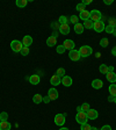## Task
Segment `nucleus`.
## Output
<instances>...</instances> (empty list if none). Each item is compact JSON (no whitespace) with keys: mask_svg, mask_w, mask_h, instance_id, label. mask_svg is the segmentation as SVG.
I'll use <instances>...</instances> for the list:
<instances>
[{"mask_svg":"<svg viewBox=\"0 0 116 130\" xmlns=\"http://www.w3.org/2000/svg\"><path fill=\"white\" fill-rule=\"evenodd\" d=\"M58 22H59L60 24H66V23L69 22V20H68V18H66V16L62 15V16H59V19H58Z\"/></svg>","mask_w":116,"mask_h":130,"instance_id":"30","label":"nucleus"},{"mask_svg":"<svg viewBox=\"0 0 116 130\" xmlns=\"http://www.w3.org/2000/svg\"><path fill=\"white\" fill-rule=\"evenodd\" d=\"M50 101H51V100H50V98H49L48 95L43 98V102H44V103H49V102H50Z\"/></svg>","mask_w":116,"mask_h":130,"instance_id":"39","label":"nucleus"},{"mask_svg":"<svg viewBox=\"0 0 116 130\" xmlns=\"http://www.w3.org/2000/svg\"><path fill=\"white\" fill-rule=\"evenodd\" d=\"M89 109H91V107H89V103L85 102V103H82V105H81V111H85V113H87Z\"/></svg>","mask_w":116,"mask_h":130,"instance_id":"29","label":"nucleus"},{"mask_svg":"<svg viewBox=\"0 0 116 130\" xmlns=\"http://www.w3.org/2000/svg\"><path fill=\"white\" fill-rule=\"evenodd\" d=\"M115 28H116V27H115Z\"/></svg>","mask_w":116,"mask_h":130,"instance_id":"52","label":"nucleus"},{"mask_svg":"<svg viewBox=\"0 0 116 130\" xmlns=\"http://www.w3.org/2000/svg\"><path fill=\"white\" fill-rule=\"evenodd\" d=\"M86 115H87V117H88V120H95V119H97V116H99V113H97V110L91 108L86 113Z\"/></svg>","mask_w":116,"mask_h":130,"instance_id":"10","label":"nucleus"},{"mask_svg":"<svg viewBox=\"0 0 116 130\" xmlns=\"http://www.w3.org/2000/svg\"><path fill=\"white\" fill-rule=\"evenodd\" d=\"M56 43H57V38L55 37L54 35L50 36V37L46 40V45H48L49 48H51V46H55V45H56Z\"/></svg>","mask_w":116,"mask_h":130,"instance_id":"18","label":"nucleus"},{"mask_svg":"<svg viewBox=\"0 0 116 130\" xmlns=\"http://www.w3.org/2000/svg\"><path fill=\"white\" fill-rule=\"evenodd\" d=\"M106 78H107V80H108L109 83H111V84H115L116 83V74L114 72H108L106 74Z\"/></svg>","mask_w":116,"mask_h":130,"instance_id":"16","label":"nucleus"},{"mask_svg":"<svg viewBox=\"0 0 116 130\" xmlns=\"http://www.w3.org/2000/svg\"><path fill=\"white\" fill-rule=\"evenodd\" d=\"M79 19L84 20V21H86V20H89V12L88 11L80 12V14H79Z\"/></svg>","mask_w":116,"mask_h":130,"instance_id":"21","label":"nucleus"},{"mask_svg":"<svg viewBox=\"0 0 116 130\" xmlns=\"http://www.w3.org/2000/svg\"><path fill=\"white\" fill-rule=\"evenodd\" d=\"M40 80H41V78L38 74H32V76H30V78H29L30 84H32V85H38L40 84Z\"/></svg>","mask_w":116,"mask_h":130,"instance_id":"15","label":"nucleus"},{"mask_svg":"<svg viewBox=\"0 0 116 130\" xmlns=\"http://www.w3.org/2000/svg\"><path fill=\"white\" fill-rule=\"evenodd\" d=\"M78 20H79V16H77V15H72V16L70 18V20H69V21L72 22L73 24H76V23H78Z\"/></svg>","mask_w":116,"mask_h":130,"instance_id":"31","label":"nucleus"},{"mask_svg":"<svg viewBox=\"0 0 116 130\" xmlns=\"http://www.w3.org/2000/svg\"><path fill=\"white\" fill-rule=\"evenodd\" d=\"M82 5L84 6H86V5H89V4H92V1H91V0H84V1H82Z\"/></svg>","mask_w":116,"mask_h":130,"instance_id":"42","label":"nucleus"},{"mask_svg":"<svg viewBox=\"0 0 116 130\" xmlns=\"http://www.w3.org/2000/svg\"><path fill=\"white\" fill-rule=\"evenodd\" d=\"M32 101H34L36 105H38L40 102H43V96L41 94H35L32 96Z\"/></svg>","mask_w":116,"mask_h":130,"instance_id":"22","label":"nucleus"},{"mask_svg":"<svg viewBox=\"0 0 116 130\" xmlns=\"http://www.w3.org/2000/svg\"><path fill=\"white\" fill-rule=\"evenodd\" d=\"M109 26H111V27H114V28L116 27V19H115V18L109 19Z\"/></svg>","mask_w":116,"mask_h":130,"instance_id":"38","label":"nucleus"},{"mask_svg":"<svg viewBox=\"0 0 116 130\" xmlns=\"http://www.w3.org/2000/svg\"><path fill=\"white\" fill-rule=\"evenodd\" d=\"M113 34H114V35H115V36H116V28H115V29H114V31H113Z\"/></svg>","mask_w":116,"mask_h":130,"instance_id":"49","label":"nucleus"},{"mask_svg":"<svg viewBox=\"0 0 116 130\" xmlns=\"http://www.w3.org/2000/svg\"><path fill=\"white\" fill-rule=\"evenodd\" d=\"M50 84H51L52 86H58L59 84H62V78L58 77L57 74H54V76L51 77V79H50Z\"/></svg>","mask_w":116,"mask_h":130,"instance_id":"9","label":"nucleus"},{"mask_svg":"<svg viewBox=\"0 0 116 130\" xmlns=\"http://www.w3.org/2000/svg\"><path fill=\"white\" fill-rule=\"evenodd\" d=\"M111 55H113V56H116V46L113 48V50H111Z\"/></svg>","mask_w":116,"mask_h":130,"instance_id":"44","label":"nucleus"},{"mask_svg":"<svg viewBox=\"0 0 116 130\" xmlns=\"http://www.w3.org/2000/svg\"><path fill=\"white\" fill-rule=\"evenodd\" d=\"M108 72H114V66H108Z\"/></svg>","mask_w":116,"mask_h":130,"instance_id":"45","label":"nucleus"},{"mask_svg":"<svg viewBox=\"0 0 116 130\" xmlns=\"http://www.w3.org/2000/svg\"><path fill=\"white\" fill-rule=\"evenodd\" d=\"M113 0H105V5H111Z\"/></svg>","mask_w":116,"mask_h":130,"instance_id":"43","label":"nucleus"},{"mask_svg":"<svg viewBox=\"0 0 116 130\" xmlns=\"http://www.w3.org/2000/svg\"><path fill=\"white\" fill-rule=\"evenodd\" d=\"M76 9L77 11H79V12H84V11H86V7H85L82 4H78L77 7H76Z\"/></svg>","mask_w":116,"mask_h":130,"instance_id":"34","label":"nucleus"},{"mask_svg":"<svg viewBox=\"0 0 116 130\" xmlns=\"http://www.w3.org/2000/svg\"><path fill=\"white\" fill-rule=\"evenodd\" d=\"M62 84L66 87H70L71 85H72V78L69 76H64L62 78Z\"/></svg>","mask_w":116,"mask_h":130,"instance_id":"14","label":"nucleus"},{"mask_svg":"<svg viewBox=\"0 0 116 130\" xmlns=\"http://www.w3.org/2000/svg\"><path fill=\"white\" fill-rule=\"evenodd\" d=\"M7 119H8V114L6 111H3L0 114V121H7Z\"/></svg>","mask_w":116,"mask_h":130,"instance_id":"32","label":"nucleus"},{"mask_svg":"<svg viewBox=\"0 0 116 130\" xmlns=\"http://www.w3.org/2000/svg\"><path fill=\"white\" fill-rule=\"evenodd\" d=\"M102 86H103V83L101 79H94L92 81V87L94 89H100V88H102Z\"/></svg>","mask_w":116,"mask_h":130,"instance_id":"12","label":"nucleus"},{"mask_svg":"<svg viewBox=\"0 0 116 130\" xmlns=\"http://www.w3.org/2000/svg\"><path fill=\"white\" fill-rule=\"evenodd\" d=\"M78 51L80 54V57H88L92 55L93 49L89 45H82V46H80V49H79Z\"/></svg>","mask_w":116,"mask_h":130,"instance_id":"1","label":"nucleus"},{"mask_svg":"<svg viewBox=\"0 0 116 130\" xmlns=\"http://www.w3.org/2000/svg\"><path fill=\"white\" fill-rule=\"evenodd\" d=\"M101 130H111V127L110 125H108V124H106V125H103V127L101 128Z\"/></svg>","mask_w":116,"mask_h":130,"instance_id":"40","label":"nucleus"},{"mask_svg":"<svg viewBox=\"0 0 116 130\" xmlns=\"http://www.w3.org/2000/svg\"><path fill=\"white\" fill-rule=\"evenodd\" d=\"M59 31L62 32L63 35H68L69 32H70V27H69V23H66V24H60Z\"/></svg>","mask_w":116,"mask_h":130,"instance_id":"17","label":"nucleus"},{"mask_svg":"<svg viewBox=\"0 0 116 130\" xmlns=\"http://www.w3.org/2000/svg\"><path fill=\"white\" fill-rule=\"evenodd\" d=\"M84 26L81 23H76L74 24V31H76V34H82L84 32Z\"/></svg>","mask_w":116,"mask_h":130,"instance_id":"20","label":"nucleus"},{"mask_svg":"<svg viewBox=\"0 0 116 130\" xmlns=\"http://www.w3.org/2000/svg\"><path fill=\"white\" fill-rule=\"evenodd\" d=\"M59 130H69V129H68V128H64V127H62Z\"/></svg>","mask_w":116,"mask_h":130,"instance_id":"47","label":"nucleus"},{"mask_svg":"<svg viewBox=\"0 0 116 130\" xmlns=\"http://www.w3.org/2000/svg\"><path fill=\"white\" fill-rule=\"evenodd\" d=\"M99 71H100L102 74H107L108 73V65H106V64H101L100 65V68H99Z\"/></svg>","mask_w":116,"mask_h":130,"instance_id":"24","label":"nucleus"},{"mask_svg":"<svg viewBox=\"0 0 116 130\" xmlns=\"http://www.w3.org/2000/svg\"><path fill=\"white\" fill-rule=\"evenodd\" d=\"M65 50H66V49H65V46L63 45V44H62V45H58V46H57V52H58V54H60V55L64 54Z\"/></svg>","mask_w":116,"mask_h":130,"instance_id":"33","label":"nucleus"},{"mask_svg":"<svg viewBox=\"0 0 116 130\" xmlns=\"http://www.w3.org/2000/svg\"><path fill=\"white\" fill-rule=\"evenodd\" d=\"M69 57H70V59L73 60V62H78V60L81 58L79 51L76 50V49H73V50H71V51L69 52Z\"/></svg>","mask_w":116,"mask_h":130,"instance_id":"7","label":"nucleus"},{"mask_svg":"<svg viewBox=\"0 0 116 130\" xmlns=\"http://www.w3.org/2000/svg\"><path fill=\"white\" fill-rule=\"evenodd\" d=\"M29 54V48H27V46H23L21 50V55L22 56H27V55Z\"/></svg>","mask_w":116,"mask_h":130,"instance_id":"35","label":"nucleus"},{"mask_svg":"<svg viewBox=\"0 0 116 130\" xmlns=\"http://www.w3.org/2000/svg\"><path fill=\"white\" fill-rule=\"evenodd\" d=\"M102 19V15H101L100 11L97 9H93L92 12H89V20L93 22H96V21H100Z\"/></svg>","mask_w":116,"mask_h":130,"instance_id":"3","label":"nucleus"},{"mask_svg":"<svg viewBox=\"0 0 116 130\" xmlns=\"http://www.w3.org/2000/svg\"><path fill=\"white\" fill-rule=\"evenodd\" d=\"M11 48L14 52H21L22 48H23V44H22L21 41L19 40H14L11 42Z\"/></svg>","mask_w":116,"mask_h":130,"instance_id":"2","label":"nucleus"},{"mask_svg":"<svg viewBox=\"0 0 116 130\" xmlns=\"http://www.w3.org/2000/svg\"><path fill=\"white\" fill-rule=\"evenodd\" d=\"M48 96L50 98V100L54 101V100H57L58 99V91H57L56 88H50L49 89V92H48Z\"/></svg>","mask_w":116,"mask_h":130,"instance_id":"8","label":"nucleus"},{"mask_svg":"<svg viewBox=\"0 0 116 130\" xmlns=\"http://www.w3.org/2000/svg\"><path fill=\"white\" fill-rule=\"evenodd\" d=\"M77 111H81V106H78V107H77Z\"/></svg>","mask_w":116,"mask_h":130,"instance_id":"46","label":"nucleus"},{"mask_svg":"<svg viewBox=\"0 0 116 130\" xmlns=\"http://www.w3.org/2000/svg\"><path fill=\"white\" fill-rule=\"evenodd\" d=\"M93 24H94V22L91 21V20H86V21H84V28H86V29H93Z\"/></svg>","mask_w":116,"mask_h":130,"instance_id":"23","label":"nucleus"},{"mask_svg":"<svg viewBox=\"0 0 116 130\" xmlns=\"http://www.w3.org/2000/svg\"><path fill=\"white\" fill-rule=\"evenodd\" d=\"M65 116H66V114H57L55 116V124L58 127H63L65 123Z\"/></svg>","mask_w":116,"mask_h":130,"instance_id":"5","label":"nucleus"},{"mask_svg":"<svg viewBox=\"0 0 116 130\" xmlns=\"http://www.w3.org/2000/svg\"><path fill=\"white\" fill-rule=\"evenodd\" d=\"M115 103H116V96H115Z\"/></svg>","mask_w":116,"mask_h":130,"instance_id":"50","label":"nucleus"},{"mask_svg":"<svg viewBox=\"0 0 116 130\" xmlns=\"http://www.w3.org/2000/svg\"><path fill=\"white\" fill-rule=\"evenodd\" d=\"M76 120L77 122H78L79 124H85V123H87V120H88V117H87L86 113L85 111H79V113H77V116H76Z\"/></svg>","mask_w":116,"mask_h":130,"instance_id":"4","label":"nucleus"},{"mask_svg":"<svg viewBox=\"0 0 116 130\" xmlns=\"http://www.w3.org/2000/svg\"><path fill=\"white\" fill-rule=\"evenodd\" d=\"M109 93H110V95H113V96H116V84H110V86H109Z\"/></svg>","mask_w":116,"mask_h":130,"instance_id":"26","label":"nucleus"},{"mask_svg":"<svg viewBox=\"0 0 116 130\" xmlns=\"http://www.w3.org/2000/svg\"><path fill=\"white\" fill-rule=\"evenodd\" d=\"M108 44H109L108 38L103 37V38H101V40H100V45L102 46V48H107V46H108Z\"/></svg>","mask_w":116,"mask_h":130,"instance_id":"27","label":"nucleus"},{"mask_svg":"<svg viewBox=\"0 0 116 130\" xmlns=\"http://www.w3.org/2000/svg\"><path fill=\"white\" fill-rule=\"evenodd\" d=\"M63 45L65 46V49H68V50H73L74 49V42L72 40H65L64 41V44Z\"/></svg>","mask_w":116,"mask_h":130,"instance_id":"13","label":"nucleus"},{"mask_svg":"<svg viewBox=\"0 0 116 130\" xmlns=\"http://www.w3.org/2000/svg\"><path fill=\"white\" fill-rule=\"evenodd\" d=\"M108 101H109V102H115V96L109 95V96H108Z\"/></svg>","mask_w":116,"mask_h":130,"instance_id":"41","label":"nucleus"},{"mask_svg":"<svg viewBox=\"0 0 116 130\" xmlns=\"http://www.w3.org/2000/svg\"><path fill=\"white\" fill-rule=\"evenodd\" d=\"M0 122H1V121H0Z\"/></svg>","mask_w":116,"mask_h":130,"instance_id":"51","label":"nucleus"},{"mask_svg":"<svg viewBox=\"0 0 116 130\" xmlns=\"http://www.w3.org/2000/svg\"><path fill=\"white\" fill-rule=\"evenodd\" d=\"M114 29H115V28L111 27V26H109V24H108V26H107V27L105 28V31H106V32H108V34H113Z\"/></svg>","mask_w":116,"mask_h":130,"instance_id":"36","label":"nucleus"},{"mask_svg":"<svg viewBox=\"0 0 116 130\" xmlns=\"http://www.w3.org/2000/svg\"><path fill=\"white\" fill-rule=\"evenodd\" d=\"M105 28H106L105 27V22H103L102 20L94 22V24H93V29H94L96 32H102L103 30H105Z\"/></svg>","mask_w":116,"mask_h":130,"instance_id":"6","label":"nucleus"},{"mask_svg":"<svg viewBox=\"0 0 116 130\" xmlns=\"http://www.w3.org/2000/svg\"><path fill=\"white\" fill-rule=\"evenodd\" d=\"M0 130H11V123L7 121L0 122Z\"/></svg>","mask_w":116,"mask_h":130,"instance_id":"19","label":"nucleus"},{"mask_svg":"<svg viewBox=\"0 0 116 130\" xmlns=\"http://www.w3.org/2000/svg\"><path fill=\"white\" fill-rule=\"evenodd\" d=\"M27 4H28L27 0H16V6H18V7H20V8L26 7V6H27Z\"/></svg>","mask_w":116,"mask_h":130,"instance_id":"25","label":"nucleus"},{"mask_svg":"<svg viewBox=\"0 0 116 130\" xmlns=\"http://www.w3.org/2000/svg\"><path fill=\"white\" fill-rule=\"evenodd\" d=\"M91 130H99V129H97V128H95V127H92V128H91Z\"/></svg>","mask_w":116,"mask_h":130,"instance_id":"48","label":"nucleus"},{"mask_svg":"<svg viewBox=\"0 0 116 130\" xmlns=\"http://www.w3.org/2000/svg\"><path fill=\"white\" fill-rule=\"evenodd\" d=\"M91 125L88 124V123H85V124H81V128H80V130H91Z\"/></svg>","mask_w":116,"mask_h":130,"instance_id":"37","label":"nucleus"},{"mask_svg":"<svg viewBox=\"0 0 116 130\" xmlns=\"http://www.w3.org/2000/svg\"><path fill=\"white\" fill-rule=\"evenodd\" d=\"M22 44H23V46L29 48V46L32 44V37L30 35H26L23 38H22Z\"/></svg>","mask_w":116,"mask_h":130,"instance_id":"11","label":"nucleus"},{"mask_svg":"<svg viewBox=\"0 0 116 130\" xmlns=\"http://www.w3.org/2000/svg\"><path fill=\"white\" fill-rule=\"evenodd\" d=\"M56 74L58 77H60V78H63V77L65 76V69H63V68H59L58 70L56 71Z\"/></svg>","mask_w":116,"mask_h":130,"instance_id":"28","label":"nucleus"}]
</instances>
